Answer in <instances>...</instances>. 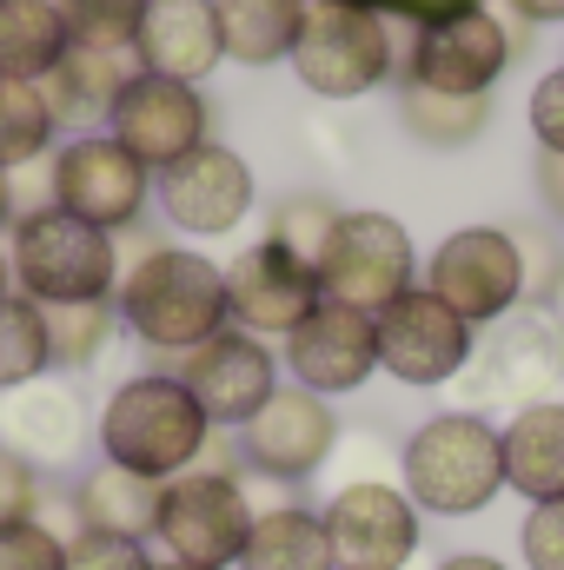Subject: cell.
I'll return each instance as SVG.
<instances>
[{
  "instance_id": "6da1fadb",
  "label": "cell",
  "mask_w": 564,
  "mask_h": 570,
  "mask_svg": "<svg viewBox=\"0 0 564 570\" xmlns=\"http://www.w3.org/2000/svg\"><path fill=\"white\" fill-rule=\"evenodd\" d=\"M412 20L419 13L372 7V0H305L285 67L319 100H359V94H372L399 73Z\"/></svg>"
},
{
  "instance_id": "7a4b0ae2",
  "label": "cell",
  "mask_w": 564,
  "mask_h": 570,
  "mask_svg": "<svg viewBox=\"0 0 564 570\" xmlns=\"http://www.w3.org/2000/svg\"><path fill=\"white\" fill-rule=\"evenodd\" d=\"M120 325L159 358H186L213 332H226V266H213L193 246H146L120 273L114 292Z\"/></svg>"
},
{
  "instance_id": "3957f363",
  "label": "cell",
  "mask_w": 564,
  "mask_h": 570,
  "mask_svg": "<svg viewBox=\"0 0 564 570\" xmlns=\"http://www.w3.org/2000/svg\"><path fill=\"white\" fill-rule=\"evenodd\" d=\"M94 444H100L107 464L166 484V478L206 464L213 419L200 412V399L173 372H134V379H120L107 392V405L94 419Z\"/></svg>"
},
{
  "instance_id": "277c9868",
  "label": "cell",
  "mask_w": 564,
  "mask_h": 570,
  "mask_svg": "<svg viewBox=\"0 0 564 570\" xmlns=\"http://www.w3.org/2000/svg\"><path fill=\"white\" fill-rule=\"evenodd\" d=\"M399 491L419 518H478L505 498V444L478 412H431L399 444Z\"/></svg>"
},
{
  "instance_id": "5b68a950",
  "label": "cell",
  "mask_w": 564,
  "mask_h": 570,
  "mask_svg": "<svg viewBox=\"0 0 564 570\" xmlns=\"http://www.w3.org/2000/svg\"><path fill=\"white\" fill-rule=\"evenodd\" d=\"M458 412H525V405H545L564 399V325L552 305H518L505 312L498 325L478 332L471 345V365L458 372Z\"/></svg>"
},
{
  "instance_id": "8992f818",
  "label": "cell",
  "mask_w": 564,
  "mask_h": 570,
  "mask_svg": "<svg viewBox=\"0 0 564 570\" xmlns=\"http://www.w3.org/2000/svg\"><path fill=\"white\" fill-rule=\"evenodd\" d=\"M7 259H13V292L33 298V305H94V298H114L120 292V246L114 233L60 213V206H40L27 219L7 226Z\"/></svg>"
},
{
  "instance_id": "52a82bcc",
  "label": "cell",
  "mask_w": 564,
  "mask_h": 570,
  "mask_svg": "<svg viewBox=\"0 0 564 570\" xmlns=\"http://www.w3.org/2000/svg\"><path fill=\"white\" fill-rule=\"evenodd\" d=\"M525 33L532 27H505L485 0H451V7L412 20L399 80H419V87H438V94H465V100H492V87L518 60Z\"/></svg>"
},
{
  "instance_id": "ba28073f",
  "label": "cell",
  "mask_w": 564,
  "mask_h": 570,
  "mask_svg": "<svg viewBox=\"0 0 564 570\" xmlns=\"http://www.w3.org/2000/svg\"><path fill=\"white\" fill-rule=\"evenodd\" d=\"M253 498L240 484V471H213L193 464L179 478L159 484V518L153 538L166 551V564H200V570H240V551L253 538Z\"/></svg>"
},
{
  "instance_id": "9c48e42d",
  "label": "cell",
  "mask_w": 564,
  "mask_h": 570,
  "mask_svg": "<svg viewBox=\"0 0 564 570\" xmlns=\"http://www.w3.org/2000/svg\"><path fill=\"white\" fill-rule=\"evenodd\" d=\"M312 273H319L325 298H339L352 312H386L399 292L419 285V253L392 213H339Z\"/></svg>"
},
{
  "instance_id": "30bf717a",
  "label": "cell",
  "mask_w": 564,
  "mask_h": 570,
  "mask_svg": "<svg viewBox=\"0 0 564 570\" xmlns=\"http://www.w3.org/2000/svg\"><path fill=\"white\" fill-rule=\"evenodd\" d=\"M425 292H438L471 332L498 325L505 312L525 305L518 233L512 226H458V233H445L438 253L425 259Z\"/></svg>"
},
{
  "instance_id": "8fae6325",
  "label": "cell",
  "mask_w": 564,
  "mask_h": 570,
  "mask_svg": "<svg viewBox=\"0 0 564 570\" xmlns=\"http://www.w3.org/2000/svg\"><path fill=\"white\" fill-rule=\"evenodd\" d=\"M372 338H379V372L412 392L458 385V372L471 365V345H478V332L425 285L399 292L386 312H372Z\"/></svg>"
},
{
  "instance_id": "7c38bea8",
  "label": "cell",
  "mask_w": 564,
  "mask_h": 570,
  "mask_svg": "<svg viewBox=\"0 0 564 570\" xmlns=\"http://www.w3.org/2000/svg\"><path fill=\"white\" fill-rule=\"evenodd\" d=\"M325 544H332V570H406L419 558L425 518L419 504L386 484V478H352L325 498Z\"/></svg>"
},
{
  "instance_id": "4fadbf2b",
  "label": "cell",
  "mask_w": 564,
  "mask_h": 570,
  "mask_svg": "<svg viewBox=\"0 0 564 570\" xmlns=\"http://www.w3.org/2000/svg\"><path fill=\"white\" fill-rule=\"evenodd\" d=\"M146 199H153V173L114 134H74L67 146H54V206L100 226V233H127L140 226Z\"/></svg>"
},
{
  "instance_id": "5bb4252c",
  "label": "cell",
  "mask_w": 564,
  "mask_h": 570,
  "mask_svg": "<svg viewBox=\"0 0 564 570\" xmlns=\"http://www.w3.org/2000/svg\"><path fill=\"white\" fill-rule=\"evenodd\" d=\"M233 438H240L246 471H260L273 484H305L339 451V412H332V399H319L305 385H280Z\"/></svg>"
},
{
  "instance_id": "9a60e30c",
  "label": "cell",
  "mask_w": 564,
  "mask_h": 570,
  "mask_svg": "<svg viewBox=\"0 0 564 570\" xmlns=\"http://www.w3.org/2000/svg\"><path fill=\"white\" fill-rule=\"evenodd\" d=\"M253 199H260L253 166L220 140H206L200 153H186L179 166L159 173V219L173 233H186V239H226V233H240L246 213H253Z\"/></svg>"
},
{
  "instance_id": "2e32d148",
  "label": "cell",
  "mask_w": 564,
  "mask_h": 570,
  "mask_svg": "<svg viewBox=\"0 0 564 570\" xmlns=\"http://www.w3.org/2000/svg\"><path fill=\"white\" fill-rule=\"evenodd\" d=\"M107 134L127 146L146 173H166V166H179L186 153H200V146L213 140V107H206V94L186 87V80L134 73L127 94H120L114 114H107Z\"/></svg>"
},
{
  "instance_id": "e0dca14e",
  "label": "cell",
  "mask_w": 564,
  "mask_h": 570,
  "mask_svg": "<svg viewBox=\"0 0 564 570\" xmlns=\"http://www.w3.org/2000/svg\"><path fill=\"white\" fill-rule=\"evenodd\" d=\"M173 379L200 399V412L213 419V431H240L273 392H280V352H273L266 338L226 325V332H213L206 345H193V352L173 365Z\"/></svg>"
},
{
  "instance_id": "ac0fdd59",
  "label": "cell",
  "mask_w": 564,
  "mask_h": 570,
  "mask_svg": "<svg viewBox=\"0 0 564 570\" xmlns=\"http://www.w3.org/2000/svg\"><path fill=\"white\" fill-rule=\"evenodd\" d=\"M280 372L292 385L319 392V399H346L379 372V338H372V312H352L339 298H319L292 332L280 338Z\"/></svg>"
},
{
  "instance_id": "d6986e66",
  "label": "cell",
  "mask_w": 564,
  "mask_h": 570,
  "mask_svg": "<svg viewBox=\"0 0 564 570\" xmlns=\"http://www.w3.org/2000/svg\"><path fill=\"white\" fill-rule=\"evenodd\" d=\"M325 292H319V273L299 259V253H285L280 239H253L246 253H233V266H226V318L240 325V332H253V338H285L312 305H319Z\"/></svg>"
},
{
  "instance_id": "ffe728a7",
  "label": "cell",
  "mask_w": 564,
  "mask_h": 570,
  "mask_svg": "<svg viewBox=\"0 0 564 570\" xmlns=\"http://www.w3.org/2000/svg\"><path fill=\"white\" fill-rule=\"evenodd\" d=\"M87 438H94V425H87V405L74 385L33 379L20 392H0V444L13 458H27L33 471H67Z\"/></svg>"
},
{
  "instance_id": "44dd1931",
  "label": "cell",
  "mask_w": 564,
  "mask_h": 570,
  "mask_svg": "<svg viewBox=\"0 0 564 570\" xmlns=\"http://www.w3.org/2000/svg\"><path fill=\"white\" fill-rule=\"evenodd\" d=\"M134 60H140V73L200 87V80L226 60L213 0H146L140 33H134Z\"/></svg>"
},
{
  "instance_id": "7402d4cb",
  "label": "cell",
  "mask_w": 564,
  "mask_h": 570,
  "mask_svg": "<svg viewBox=\"0 0 564 570\" xmlns=\"http://www.w3.org/2000/svg\"><path fill=\"white\" fill-rule=\"evenodd\" d=\"M505 444V491H518L525 504H558L564 498V399L525 405L498 425Z\"/></svg>"
},
{
  "instance_id": "603a6c76",
  "label": "cell",
  "mask_w": 564,
  "mask_h": 570,
  "mask_svg": "<svg viewBox=\"0 0 564 570\" xmlns=\"http://www.w3.org/2000/svg\"><path fill=\"white\" fill-rule=\"evenodd\" d=\"M67 504H74V531H107V538L153 544V518H159V484L153 478H134V471L100 458L94 471H80Z\"/></svg>"
},
{
  "instance_id": "cb8c5ba5",
  "label": "cell",
  "mask_w": 564,
  "mask_h": 570,
  "mask_svg": "<svg viewBox=\"0 0 564 570\" xmlns=\"http://www.w3.org/2000/svg\"><path fill=\"white\" fill-rule=\"evenodd\" d=\"M134 73H140V60H134V53L67 47V60L40 80V94H47V107H54V120H60V127H67V120H107Z\"/></svg>"
},
{
  "instance_id": "d4e9b609",
  "label": "cell",
  "mask_w": 564,
  "mask_h": 570,
  "mask_svg": "<svg viewBox=\"0 0 564 570\" xmlns=\"http://www.w3.org/2000/svg\"><path fill=\"white\" fill-rule=\"evenodd\" d=\"M240 570H332L325 518L312 504H260Z\"/></svg>"
},
{
  "instance_id": "484cf974",
  "label": "cell",
  "mask_w": 564,
  "mask_h": 570,
  "mask_svg": "<svg viewBox=\"0 0 564 570\" xmlns=\"http://www.w3.org/2000/svg\"><path fill=\"white\" fill-rule=\"evenodd\" d=\"M74 33L60 20V0H0V80H47L67 60Z\"/></svg>"
},
{
  "instance_id": "4316f807",
  "label": "cell",
  "mask_w": 564,
  "mask_h": 570,
  "mask_svg": "<svg viewBox=\"0 0 564 570\" xmlns=\"http://www.w3.org/2000/svg\"><path fill=\"white\" fill-rule=\"evenodd\" d=\"M213 13H220V47H226V60H240V67H273V60L292 53V40H299L305 0H213Z\"/></svg>"
},
{
  "instance_id": "83f0119b",
  "label": "cell",
  "mask_w": 564,
  "mask_h": 570,
  "mask_svg": "<svg viewBox=\"0 0 564 570\" xmlns=\"http://www.w3.org/2000/svg\"><path fill=\"white\" fill-rule=\"evenodd\" d=\"M399 120L406 134L425 146H471L485 127H492V100H465V94H438V87H419V80H399Z\"/></svg>"
},
{
  "instance_id": "f1b7e54d",
  "label": "cell",
  "mask_w": 564,
  "mask_h": 570,
  "mask_svg": "<svg viewBox=\"0 0 564 570\" xmlns=\"http://www.w3.org/2000/svg\"><path fill=\"white\" fill-rule=\"evenodd\" d=\"M54 107L33 80H0V173H20L54 153Z\"/></svg>"
},
{
  "instance_id": "f546056e",
  "label": "cell",
  "mask_w": 564,
  "mask_h": 570,
  "mask_svg": "<svg viewBox=\"0 0 564 570\" xmlns=\"http://www.w3.org/2000/svg\"><path fill=\"white\" fill-rule=\"evenodd\" d=\"M54 372V345H47V312L33 298H0V392H20L33 379Z\"/></svg>"
},
{
  "instance_id": "4dcf8cb0",
  "label": "cell",
  "mask_w": 564,
  "mask_h": 570,
  "mask_svg": "<svg viewBox=\"0 0 564 570\" xmlns=\"http://www.w3.org/2000/svg\"><path fill=\"white\" fill-rule=\"evenodd\" d=\"M47 312V345H54V372H87L114 332H120V312L114 298H94V305H40Z\"/></svg>"
},
{
  "instance_id": "1f68e13d",
  "label": "cell",
  "mask_w": 564,
  "mask_h": 570,
  "mask_svg": "<svg viewBox=\"0 0 564 570\" xmlns=\"http://www.w3.org/2000/svg\"><path fill=\"white\" fill-rule=\"evenodd\" d=\"M146 0H60V20L74 33V47H107V53H134Z\"/></svg>"
},
{
  "instance_id": "d6a6232c",
  "label": "cell",
  "mask_w": 564,
  "mask_h": 570,
  "mask_svg": "<svg viewBox=\"0 0 564 570\" xmlns=\"http://www.w3.org/2000/svg\"><path fill=\"white\" fill-rule=\"evenodd\" d=\"M332 226H339V206H332L325 193H292V199L273 206V233H266V239H280L285 253H299L305 266H319Z\"/></svg>"
},
{
  "instance_id": "836d02e7",
  "label": "cell",
  "mask_w": 564,
  "mask_h": 570,
  "mask_svg": "<svg viewBox=\"0 0 564 570\" xmlns=\"http://www.w3.org/2000/svg\"><path fill=\"white\" fill-rule=\"evenodd\" d=\"M0 570H67V538L47 518L0 524Z\"/></svg>"
},
{
  "instance_id": "e575fe53",
  "label": "cell",
  "mask_w": 564,
  "mask_h": 570,
  "mask_svg": "<svg viewBox=\"0 0 564 570\" xmlns=\"http://www.w3.org/2000/svg\"><path fill=\"white\" fill-rule=\"evenodd\" d=\"M159 558L134 538H107V531H74L67 538V570H153Z\"/></svg>"
},
{
  "instance_id": "d590c367",
  "label": "cell",
  "mask_w": 564,
  "mask_h": 570,
  "mask_svg": "<svg viewBox=\"0 0 564 570\" xmlns=\"http://www.w3.org/2000/svg\"><path fill=\"white\" fill-rule=\"evenodd\" d=\"M518 259H525V305H552L558 285H564V246L552 233L525 226V233H518Z\"/></svg>"
},
{
  "instance_id": "8d00e7d4",
  "label": "cell",
  "mask_w": 564,
  "mask_h": 570,
  "mask_svg": "<svg viewBox=\"0 0 564 570\" xmlns=\"http://www.w3.org/2000/svg\"><path fill=\"white\" fill-rule=\"evenodd\" d=\"M518 558H525V570H564V498L525 511V524H518Z\"/></svg>"
},
{
  "instance_id": "74e56055",
  "label": "cell",
  "mask_w": 564,
  "mask_h": 570,
  "mask_svg": "<svg viewBox=\"0 0 564 570\" xmlns=\"http://www.w3.org/2000/svg\"><path fill=\"white\" fill-rule=\"evenodd\" d=\"M40 498H47V471H33L27 458H13V451L0 444V524L40 518Z\"/></svg>"
},
{
  "instance_id": "f35d334b",
  "label": "cell",
  "mask_w": 564,
  "mask_h": 570,
  "mask_svg": "<svg viewBox=\"0 0 564 570\" xmlns=\"http://www.w3.org/2000/svg\"><path fill=\"white\" fill-rule=\"evenodd\" d=\"M525 120H532V140H538V153H564V67H552V73L532 87Z\"/></svg>"
},
{
  "instance_id": "ab89813d",
  "label": "cell",
  "mask_w": 564,
  "mask_h": 570,
  "mask_svg": "<svg viewBox=\"0 0 564 570\" xmlns=\"http://www.w3.org/2000/svg\"><path fill=\"white\" fill-rule=\"evenodd\" d=\"M538 199L564 219V153H538Z\"/></svg>"
},
{
  "instance_id": "60d3db41",
  "label": "cell",
  "mask_w": 564,
  "mask_h": 570,
  "mask_svg": "<svg viewBox=\"0 0 564 570\" xmlns=\"http://www.w3.org/2000/svg\"><path fill=\"white\" fill-rule=\"evenodd\" d=\"M525 27H545V20H564V0H505Z\"/></svg>"
},
{
  "instance_id": "b9f144b4",
  "label": "cell",
  "mask_w": 564,
  "mask_h": 570,
  "mask_svg": "<svg viewBox=\"0 0 564 570\" xmlns=\"http://www.w3.org/2000/svg\"><path fill=\"white\" fill-rule=\"evenodd\" d=\"M431 570H512V564L492 558V551H451V558H438Z\"/></svg>"
},
{
  "instance_id": "7bdbcfd3",
  "label": "cell",
  "mask_w": 564,
  "mask_h": 570,
  "mask_svg": "<svg viewBox=\"0 0 564 570\" xmlns=\"http://www.w3.org/2000/svg\"><path fill=\"white\" fill-rule=\"evenodd\" d=\"M0 226H13V186H7V173H0Z\"/></svg>"
},
{
  "instance_id": "ee69618b",
  "label": "cell",
  "mask_w": 564,
  "mask_h": 570,
  "mask_svg": "<svg viewBox=\"0 0 564 570\" xmlns=\"http://www.w3.org/2000/svg\"><path fill=\"white\" fill-rule=\"evenodd\" d=\"M0 298H13V259H7V246H0Z\"/></svg>"
},
{
  "instance_id": "f6af8a7d",
  "label": "cell",
  "mask_w": 564,
  "mask_h": 570,
  "mask_svg": "<svg viewBox=\"0 0 564 570\" xmlns=\"http://www.w3.org/2000/svg\"><path fill=\"white\" fill-rule=\"evenodd\" d=\"M552 312H558V325H564V285H558V298H552Z\"/></svg>"
},
{
  "instance_id": "bcb514c9",
  "label": "cell",
  "mask_w": 564,
  "mask_h": 570,
  "mask_svg": "<svg viewBox=\"0 0 564 570\" xmlns=\"http://www.w3.org/2000/svg\"><path fill=\"white\" fill-rule=\"evenodd\" d=\"M153 570H200V564H166V558H159V564H153Z\"/></svg>"
}]
</instances>
